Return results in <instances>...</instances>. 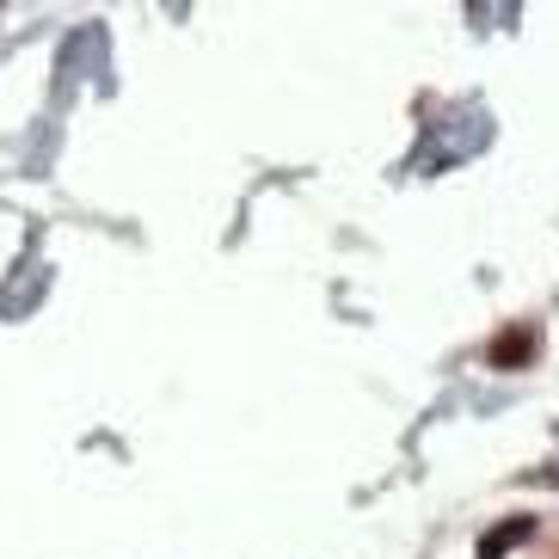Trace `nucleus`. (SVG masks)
<instances>
[{"mask_svg":"<svg viewBox=\"0 0 559 559\" xmlns=\"http://www.w3.org/2000/svg\"><path fill=\"white\" fill-rule=\"evenodd\" d=\"M535 357V332H504L492 338V369H510V362H528Z\"/></svg>","mask_w":559,"mask_h":559,"instance_id":"f03ea898","label":"nucleus"},{"mask_svg":"<svg viewBox=\"0 0 559 559\" xmlns=\"http://www.w3.org/2000/svg\"><path fill=\"white\" fill-rule=\"evenodd\" d=\"M528 535H535V523H528V516H510V523H498V528L479 535V559H504L510 547H523Z\"/></svg>","mask_w":559,"mask_h":559,"instance_id":"f257e3e1","label":"nucleus"}]
</instances>
